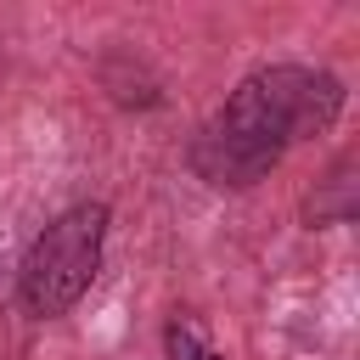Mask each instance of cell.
Segmentation results:
<instances>
[{"label":"cell","instance_id":"obj_3","mask_svg":"<svg viewBox=\"0 0 360 360\" xmlns=\"http://www.w3.org/2000/svg\"><path fill=\"white\" fill-rule=\"evenodd\" d=\"M163 354H169V360H225L191 321H169V332H163Z\"/></svg>","mask_w":360,"mask_h":360},{"label":"cell","instance_id":"obj_1","mask_svg":"<svg viewBox=\"0 0 360 360\" xmlns=\"http://www.w3.org/2000/svg\"><path fill=\"white\" fill-rule=\"evenodd\" d=\"M338 112H343V79L338 73L298 68V62L253 68L225 96V107L197 129L191 169L208 186L248 191L287 158V146L326 135L338 124Z\"/></svg>","mask_w":360,"mask_h":360},{"label":"cell","instance_id":"obj_2","mask_svg":"<svg viewBox=\"0 0 360 360\" xmlns=\"http://www.w3.org/2000/svg\"><path fill=\"white\" fill-rule=\"evenodd\" d=\"M101 242H107V202H73L62 208L22 253V270H17V292L28 304V315L39 321H56L68 315L96 270H101Z\"/></svg>","mask_w":360,"mask_h":360}]
</instances>
